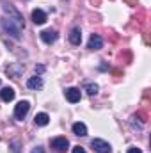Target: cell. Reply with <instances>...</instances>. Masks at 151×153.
Returning a JSON list of instances; mask_svg holds the SVG:
<instances>
[{
    "mask_svg": "<svg viewBox=\"0 0 151 153\" xmlns=\"http://www.w3.org/2000/svg\"><path fill=\"white\" fill-rule=\"evenodd\" d=\"M91 50H100L101 46H103V39L100 38L98 34H93L91 38H89V45H87Z\"/></svg>",
    "mask_w": 151,
    "mask_h": 153,
    "instance_id": "9c48e42d",
    "label": "cell"
},
{
    "mask_svg": "<svg viewBox=\"0 0 151 153\" xmlns=\"http://www.w3.org/2000/svg\"><path fill=\"white\" fill-rule=\"evenodd\" d=\"M126 4H130V5H137V0H124Z\"/></svg>",
    "mask_w": 151,
    "mask_h": 153,
    "instance_id": "44dd1931",
    "label": "cell"
},
{
    "mask_svg": "<svg viewBox=\"0 0 151 153\" xmlns=\"http://www.w3.org/2000/svg\"><path fill=\"white\" fill-rule=\"evenodd\" d=\"M32 22H34L36 25H43V23L46 22V13L41 11V9H34V11H32Z\"/></svg>",
    "mask_w": 151,
    "mask_h": 153,
    "instance_id": "ba28073f",
    "label": "cell"
},
{
    "mask_svg": "<svg viewBox=\"0 0 151 153\" xmlns=\"http://www.w3.org/2000/svg\"><path fill=\"white\" fill-rule=\"evenodd\" d=\"M64 94H66V100L71 102V103L80 102V89H76V87H68L64 91Z\"/></svg>",
    "mask_w": 151,
    "mask_h": 153,
    "instance_id": "8992f818",
    "label": "cell"
},
{
    "mask_svg": "<svg viewBox=\"0 0 151 153\" xmlns=\"http://www.w3.org/2000/svg\"><path fill=\"white\" fill-rule=\"evenodd\" d=\"M29 109H30V103H29L27 100L18 102V105H16V109H14V117H16V119H23L25 116L29 114Z\"/></svg>",
    "mask_w": 151,
    "mask_h": 153,
    "instance_id": "277c9868",
    "label": "cell"
},
{
    "mask_svg": "<svg viewBox=\"0 0 151 153\" xmlns=\"http://www.w3.org/2000/svg\"><path fill=\"white\" fill-rule=\"evenodd\" d=\"M68 146H70V143H68L66 137H55V139H52V148L57 150L59 153H66Z\"/></svg>",
    "mask_w": 151,
    "mask_h": 153,
    "instance_id": "5b68a950",
    "label": "cell"
},
{
    "mask_svg": "<svg viewBox=\"0 0 151 153\" xmlns=\"http://www.w3.org/2000/svg\"><path fill=\"white\" fill-rule=\"evenodd\" d=\"M73 153H85V150H84L82 146H75V148H73Z\"/></svg>",
    "mask_w": 151,
    "mask_h": 153,
    "instance_id": "ac0fdd59",
    "label": "cell"
},
{
    "mask_svg": "<svg viewBox=\"0 0 151 153\" xmlns=\"http://www.w3.org/2000/svg\"><path fill=\"white\" fill-rule=\"evenodd\" d=\"M2 5H4V11L9 14V18H11V20H14V22H16L20 27H23V16H21V14H20V13H18V11H16V9H14L11 4H9V2L2 0Z\"/></svg>",
    "mask_w": 151,
    "mask_h": 153,
    "instance_id": "7a4b0ae2",
    "label": "cell"
},
{
    "mask_svg": "<svg viewBox=\"0 0 151 153\" xmlns=\"http://www.w3.org/2000/svg\"><path fill=\"white\" fill-rule=\"evenodd\" d=\"M87 93L93 96V94H96L98 93V85L96 84H87Z\"/></svg>",
    "mask_w": 151,
    "mask_h": 153,
    "instance_id": "e0dca14e",
    "label": "cell"
},
{
    "mask_svg": "<svg viewBox=\"0 0 151 153\" xmlns=\"http://www.w3.org/2000/svg\"><path fill=\"white\" fill-rule=\"evenodd\" d=\"M41 85H43L41 76H32V78H29V82H27V87H29V89H39Z\"/></svg>",
    "mask_w": 151,
    "mask_h": 153,
    "instance_id": "5bb4252c",
    "label": "cell"
},
{
    "mask_svg": "<svg viewBox=\"0 0 151 153\" xmlns=\"http://www.w3.org/2000/svg\"><path fill=\"white\" fill-rule=\"evenodd\" d=\"M148 117H150V116H148V112H144V111H139L137 114L133 116V119H141L142 123H146V121H148Z\"/></svg>",
    "mask_w": 151,
    "mask_h": 153,
    "instance_id": "2e32d148",
    "label": "cell"
},
{
    "mask_svg": "<svg viewBox=\"0 0 151 153\" xmlns=\"http://www.w3.org/2000/svg\"><path fill=\"white\" fill-rule=\"evenodd\" d=\"M128 153H142V152H141L139 148H130V150H128Z\"/></svg>",
    "mask_w": 151,
    "mask_h": 153,
    "instance_id": "ffe728a7",
    "label": "cell"
},
{
    "mask_svg": "<svg viewBox=\"0 0 151 153\" xmlns=\"http://www.w3.org/2000/svg\"><path fill=\"white\" fill-rule=\"evenodd\" d=\"M73 134L75 135H78V137H84V135H87V126L84 125V123H75L73 125Z\"/></svg>",
    "mask_w": 151,
    "mask_h": 153,
    "instance_id": "8fae6325",
    "label": "cell"
},
{
    "mask_svg": "<svg viewBox=\"0 0 151 153\" xmlns=\"http://www.w3.org/2000/svg\"><path fill=\"white\" fill-rule=\"evenodd\" d=\"M91 146H93L94 152H98V153H112V146L107 141H103V139H93Z\"/></svg>",
    "mask_w": 151,
    "mask_h": 153,
    "instance_id": "3957f363",
    "label": "cell"
},
{
    "mask_svg": "<svg viewBox=\"0 0 151 153\" xmlns=\"http://www.w3.org/2000/svg\"><path fill=\"white\" fill-rule=\"evenodd\" d=\"M30 153H44V150H43L41 146H36V148H34V150H32Z\"/></svg>",
    "mask_w": 151,
    "mask_h": 153,
    "instance_id": "d6986e66",
    "label": "cell"
},
{
    "mask_svg": "<svg viewBox=\"0 0 151 153\" xmlns=\"http://www.w3.org/2000/svg\"><path fill=\"white\" fill-rule=\"evenodd\" d=\"M2 27H4V30H5L9 36H13L14 39L21 38V27H20L14 20H11V18H4V20H2Z\"/></svg>",
    "mask_w": 151,
    "mask_h": 153,
    "instance_id": "6da1fadb",
    "label": "cell"
},
{
    "mask_svg": "<svg viewBox=\"0 0 151 153\" xmlns=\"http://www.w3.org/2000/svg\"><path fill=\"white\" fill-rule=\"evenodd\" d=\"M36 71H39V73H41V71H44V68H43V66H36Z\"/></svg>",
    "mask_w": 151,
    "mask_h": 153,
    "instance_id": "7402d4cb",
    "label": "cell"
},
{
    "mask_svg": "<svg viewBox=\"0 0 151 153\" xmlns=\"http://www.w3.org/2000/svg\"><path fill=\"white\" fill-rule=\"evenodd\" d=\"M70 41H71L73 45H80V41H82V32H80L78 27L71 29V32H70Z\"/></svg>",
    "mask_w": 151,
    "mask_h": 153,
    "instance_id": "7c38bea8",
    "label": "cell"
},
{
    "mask_svg": "<svg viewBox=\"0 0 151 153\" xmlns=\"http://www.w3.org/2000/svg\"><path fill=\"white\" fill-rule=\"evenodd\" d=\"M9 153H21V148H20L18 141H11L9 143Z\"/></svg>",
    "mask_w": 151,
    "mask_h": 153,
    "instance_id": "9a60e30c",
    "label": "cell"
},
{
    "mask_svg": "<svg viewBox=\"0 0 151 153\" xmlns=\"http://www.w3.org/2000/svg\"><path fill=\"white\" fill-rule=\"evenodd\" d=\"M14 94H16V93H14V89H13V87H9V85H7V87H4V89L0 91V98H2L4 102H11V100H14Z\"/></svg>",
    "mask_w": 151,
    "mask_h": 153,
    "instance_id": "30bf717a",
    "label": "cell"
},
{
    "mask_svg": "<svg viewBox=\"0 0 151 153\" xmlns=\"http://www.w3.org/2000/svg\"><path fill=\"white\" fill-rule=\"evenodd\" d=\"M34 121H36V125H39V126H44V125H48L50 117H48V114H46V112H39V114H36Z\"/></svg>",
    "mask_w": 151,
    "mask_h": 153,
    "instance_id": "4fadbf2b",
    "label": "cell"
},
{
    "mask_svg": "<svg viewBox=\"0 0 151 153\" xmlns=\"http://www.w3.org/2000/svg\"><path fill=\"white\" fill-rule=\"evenodd\" d=\"M91 2H93V4H96V5L100 4V0H91Z\"/></svg>",
    "mask_w": 151,
    "mask_h": 153,
    "instance_id": "603a6c76",
    "label": "cell"
},
{
    "mask_svg": "<svg viewBox=\"0 0 151 153\" xmlns=\"http://www.w3.org/2000/svg\"><path fill=\"white\" fill-rule=\"evenodd\" d=\"M57 32L55 30H52V29H48V30H43L41 32V39L44 41V43H48V45H52V43H55L57 41Z\"/></svg>",
    "mask_w": 151,
    "mask_h": 153,
    "instance_id": "52a82bcc",
    "label": "cell"
}]
</instances>
